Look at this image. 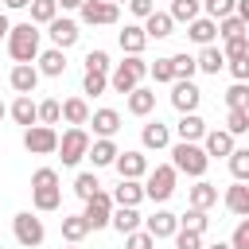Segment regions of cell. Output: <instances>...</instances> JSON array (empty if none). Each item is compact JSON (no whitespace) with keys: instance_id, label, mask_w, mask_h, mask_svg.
I'll return each mask as SVG.
<instances>
[{"instance_id":"14","label":"cell","mask_w":249,"mask_h":249,"mask_svg":"<svg viewBox=\"0 0 249 249\" xmlns=\"http://www.w3.org/2000/svg\"><path fill=\"white\" fill-rule=\"evenodd\" d=\"M113 167H117L121 179H144L148 175V156L144 152H117Z\"/></svg>"},{"instance_id":"48","label":"cell","mask_w":249,"mask_h":249,"mask_svg":"<svg viewBox=\"0 0 249 249\" xmlns=\"http://www.w3.org/2000/svg\"><path fill=\"white\" fill-rule=\"evenodd\" d=\"M86 70H93V74H109V70H113V62H109V54L97 47V51H89V54H86Z\"/></svg>"},{"instance_id":"54","label":"cell","mask_w":249,"mask_h":249,"mask_svg":"<svg viewBox=\"0 0 249 249\" xmlns=\"http://www.w3.org/2000/svg\"><path fill=\"white\" fill-rule=\"evenodd\" d=\"M54 4H58L62 12H78V8H82V0H54Z\"/></svg>"},{"instance_id":"18","label":"cell","mask_w":249,"mask_h":249,"mask_svg":"<svg viewBox=\"0 0 249 249\" xmlns=\"http://www.w3.org/2000/svg\"><path fill=\"white\" fill-rule=\"evenodd\" d=\"M86 124H93V136H97V140H113L117 128H121V113H117V109H93Z\"/></svg>"},{"instance_id":"58","label":"cell","mask_w":249,"mask_h":249,"mask_svg":"<svg viewBox=\"0 0 249 249\" xmlns=\"http://www.w3.org/2000/svg\"><path fill=\"white\" fill-rule=\"evenodd\" d=\"M4 117H8V105H4V101H0V121H4Z\"/></svg>"},{"instance_id":"41","label":"cell","mask_w":249,"mask_h":249,"mask_svg":"<svg viewBox=\"0 0 249 249\" xmlns=\"http://www.w3.org/2000/svg\"><path fill=\"white\" fill-rule=\"evenodd\" d=\"M198 4H202L206 19H214V23H218V19L233 16V4H237V0H198Z\"/></svg>"},{"instance_id":"30","label":"cell","mask_w":249,"mask_h":249,"mask_svg":"<svg viewBox=\"0 0 249 249\" xmlns=\"http://www.w3.org/2000/svg\"><path fill=\"white\" fill-rule=\"evenodd\" d=\"M117 144L113 140H89V152H86V160H93V167H113V160H117Z\"/></svg>"},{"instance_id":"28","label":"cell","mask_w":249,"mask_h":249,"mask_svg":"<svg viewBox=\"0 0 249 249\" xmlns=\"http://www.w3.org/2000/svg\"><path fill=\"white\" fill-rule=\"evenodd\" d=\"M187 39H191V43H198V47H210V43L218 39V27H214V19H206V16L191 19V23H187Z\"/></svg>"},{"instance_id":"3","label":"cell","mask_w":249,"mask_h":249,"mask_svg":"<svg viewBox=\"0 0 249 249\" xmlns=\"http://www.w3.org/2000/svg\"><path fill=\"white\" fill-rule=\"evenodd\" d=\"M144 78H148V62H144V54H124V62H117V66L109 70V89H117V93H132Z\"/></svg>"},{"instance_id":"4","label":"cell","mask_w":249,"mask_h":249,"mask_svg":"<svg viewBox=\"0 0 249 249\" xmlns=\"http://www.w3.org/2000/svg\"><path fill=\"white\" fill-rule=\"evenodd\" d=\"M171 167H175V175H191V179H202L206 175V167H210V160H206V152L198 148V144H171Z\"/></svg>"},{"instance_id":"1","label":"cell","mask_w":249,"mask_h":249,"mask_svg":"<svg viewBox=\"0 0 249 249\" xmlns=\"http://www.w3.org/2000/svg\"><path fill=\"white\" fill-rule=\"evenodd\" d=\"M4 47H8L12 62H35L39 51H43V31H39L35 23H12Z\"/></svg>"},{"instance_id":"6","label":"cell","mask_w":249,"mask_h":249,"mask_svg":"<svg viewBox=\"0 0 249 249\" xmlns=\"http://www.w3.org/2000/svg\"><path fill=\"white\" fill-rule=\"evenodd\" d=\"M58 160H62V167H78L82 160H86V152H89V132L86 128H66L62 136H58Z\"/></svg>"},{"instance_id":"31","label":"cell","mask_w":249,"mask_h":249,"mask_svg":"<svg viewBox=\"0 0 249 249\" xmlns=\"http://www.w3.org/2000/svg\"><path fill=\"white\" fill-rule=\"evenodd\" d=\"M140 27H144V35H148V39H167V35L175 31V23H171V16H167V12H152Z\"/></svg>"},{"instance_id":"52","label":"cell","mask_w":249,"mask_h":249,"mask_svg":"<svg viewBox=\"0 0 249 249\" xmlns=\"http://www.w3.org/2000/svg\"><path fill=\"white\" fill-rule=\"evenodd\" d=\"M128 4V12L136 16V19H148L152 12H156V0H124Z\"/></svg>"},{"instance_id":"44","label":"cell","mask_w":249,"mask_h":249,"mask_svg":"<svg viewBox=\"0 0 249 249\" xmlns=\"http://www.w3.org/2000/svg\"><path fill=\"white\" fill-rule=\"evenodd\" d=\"M105 89H109V74H93V70L82 74V93H93V97H97V93H105Z\"/></svg>"},{"instance_id":"34","label":"cell","mask_w":249,"mask_h":249,"mask_svg":"<svg viewBox=\"0 0 249 249\" xmlns=\"http://www.w3.org/2000/svg\"><path fill=\"white\" fill-rule=\"evenodd\" d=\"M171 23H191V19H198L202 16V4L198 0H171Z\"/></svg>"},{"instance_id":"27","label":"cell","mask_w":249,"mask_h":249,"mask_svg":"<svg viewBox=\"0 0 249 249\" xmlns=\"http://www.w3.org/2000/svg\"><path fill=\"white\" fill-rule=\"evenodd\" d=\"M187 202H191L195 210H210V206H218V187L206 183V179H198V183L187 191Z\"/></svg>"},{"instance_id":"26","label":"cell","mask_w":249,"mask_h":249,"mask_svg":"<svg viewBox=\"0 0 249 249\" xmlns=\"http://www.w3.org/2000/svg\"><path fill=\"white\" fill-rule=\"evenodd\" d=\"M140 222H144V218H140L136 206H113V214H109V226H113L121 237L132 233V230H140Z\"/></svg>"},{"instance_id":"51","label":"cell","mask_w":249,"mask_h":249,"mask_svg":"<svg viewBox=\"0 0 249 249\" xmlns=\"http://www.w3.org/2000/svg\"><path fill=\"white\" fill-rule=\"evenodd\" d=\"M175 249H202V233H191V230H175Z\"/></svg>"},{"instance_id":"60","label":"cell","mask_w":249,"mask_h":249,"mask_svg":"<svg viewBox=\"0 0 249 249\" xmlns=\"http://www.w3.org/2000/svg\"><path fill=\"white\" fill-rule=\"evenodd\" d=\"M66 249H78V245H66Z\"/></svg>"},{"instance_id":"20","label":"cell","mask_w":249,"mask_h":249,"mask_svg":"<svg viewBox=\"0 0 249 249\" xmlns=\"http://www.w3.org/2000/svg\"><path fill=\"white\" fill-rule=\"evenodd\" d=\"M58 121H66L70 128H82V124L89 121V105H86V97H66V101H58Z\"/></svg>"},{"instance_id":"13","label":"cell","mask_w":249,"mask_h":249,"mask_svg":"<svg viewBox=\"0 0 249 249\" xmlns=\"http://www.w3.org/2000/svg\"><path fill=\"white\" fill-rule=\"evenodd\" d=\"M202 152H206V160H226L237 144H233V136L226 132V128H206V136H202V144H198Z\"/></svg>"},{"instance_id":"5","label":"cell","mask_w":249,"mask_h":249,"mask_svg":"<svg viewBox=\"0 0 249 249\" xmlns=\"http://www.w3.org/2000/svg\"><path fill=\"white\" fill-rule=\"evenodd\" d=\"M175 167L171 163H156V167H148V175H144V198H152V202H167L171 195H175Z\"/></svg>"},{"instance_id":"35","label":"cell","mask_w":249,"mask_h":249,"mask_svg":"<svg viewBox=\"0 0 249 249\" xmlns=\"http://www.w3.org/2000/svg\"><path fill=\"white\" fill-rule=\"evenodd\" d=\"M27 8H31V19H27V23H35V27H47V23L58 16V4H54V0H31Z\"/></svg>"},{"instance_id":"47","label":"cell","mask_w":249,"mask_h":249,"mask_svg":"<svg viewBox=\"0 0 249 249\" xmlns=\"http://www.w3.org/2000/svg\"><path fill=\"white\" fill-rule=\"evenodd\" d=\"M35 113H39V124H58V101L54 97H47V101H35Z\"/></svg>"},{"instance_id":"25","label":"cell","mask_w":249,"mask_h":249,"mask_svg":"<svg viewBox=\"0 0 249 249\" xmlns=\"http://www.w3.org/2000/svg\"><path fill=\"white\" fill-rule=\"evenodd\" d=\"M222 202H226V210H230L233 218H249V187H245V183H230Z\"/></svg>"},{"instance_id":"24","label":"cell","mask_w":249,"mask_h":249,"mask_svg":"<svg viewBox=\"0 0 249 249\" xmlns=\"http://www.w3.org/2000/svg\"><path fill=\"white\" fill-rule=\"evenodd\" d=\"M8 117H12L16 124H23V128H31V124H39V113H35V101H31L27 93H16V101L8 105Z\"/></svg>"},{"instance_id":"23","label":"cell","mask_w":249,"mask_h":249,"mask_svg":"<svg viewBox=\"0 0 249 249\" xmlns=\"http://www.w3.org/2000/svg\"><path fill=\"white\" fill-rule=\"evenodd\" d=\"M117 43H121V51H124V54H144L148 35H144V27H140V23H124V31H117Z\"/></svg>"},{"instance_id":"55","label":"cell","mask_w":249,"mask_h":249,"mask_svg":"<svg viewBox=\"0 0 249 249\" xmlns=\"http://www.w3.org/2000/svg\"><path fill=\"white\" fill-rule=\"evenodd\" d=\"M27 4H31V0H4V8H8V12H19V8H27Z\"/></svg>"},{"instance_id":"11","label":"cell","mask_w":249,"mask_h":249,"mask_svg":"<svg viewBox=\"0 0 249 249\" xmlns=\"http://www.w3.org/2000/svg\"><path fill=\"white\" fill-rule=\"evenodd\" d=\"M47 35H51V47H58V51H66V47H74L78 43V19H70V16H54L51 23H47Z\"/></svg>"},{"instance_id":"46","label":"cell","mask_w":249,"mask_h":249,"mask_svg":"<svg viewBox=\"0 0 249 249\" xmlns=\"http://www.w3.org/2000/svg\"><path fill=\"white\" fill-rule=\"evenodd\" d=\"M148 74H152L160 86H171V82H175V74H171V58H156V62H148Z\"/></svg>"},{"instance_id":"49","label":"cell","mask_w":249,"mask_h":249,"mask_svg":"<svg viewBox=\"0 0 249 249\" xmlns=\"http://www.w3.org/2000/svg\"><path fill=\"white\" fill-rule=\"evenodd\" d=\"M124 249H156V237L144 230H132V233H124Z\"/></svg>"},{"instance_id":"56","label":"cell","mask_w":249,"mask_h":249,"mask_svg":"<svg viewBox=\"0 0 249 249\" xmlns=\"http://www.w3.org/2000/svg\"><path fill=\"white\" fill-rule=\"evenodd\" d=\"M8 27H12V19H8V16H4V12H0V43H4V39H8Z\"/></svg>"},{"instance_id":"37","label":"cell","mask_w":249,"mask_h":249,"mask_svg":"<svg viewBox=\"0 0 249 249\" xmlns=\"http://www.w3.org/2000/svg\"><path fill=\"white\" fill-rule=\"evenodd\" d=\"M175 218H179V230H191V233H206L210 226L206 210H195V206H187V214H175Z\"/></svg>"},{"instance_id":"2","label":"cell","mask_w":249,"mask_h":249,"mask_svg":"<svg viewBox=\"0 0 249 249\" xmlns=\"http://www.w3.org/2000/svg\"><path fill=\"white\" fill-rule=\"evenodd\" d=\"M31 206H35V214H51L62 206V187H58L54 167H39L31 175Z\"/></svg>"},{"instance_id":"45","label":"cell","mask_w":249,"mask_h":249,"mask_svg":"<svg viewBox=\"0 0 249 249\" xmlns=\"http://www.w3.org/2000/svg\"><path fill=\"white\" fill-rule=\"evenodd\" d=\"M226 105H230V109H249V86H245V82H233V86L226 89Z\"/></svg>"},{"instance_id":"33","label":"cell","mask_w":249,"mask_h":249,"mask_svg":"<svg viewBox=\"0 0 249 249\" xmlns=\"http://www.w3.org/2000/svg\"><path fill=\"white\" fill-rule=\"evenodd\" d=\"M86 233H89V226H86L82 214H66V218H62V241H66V245H78Z\"/></svg>"},{"instance_id":"10","label":"cell","mask_w":249,"mask_h":249,"mask_svg":"<svg viewBox=\"0 0 249 249\" xmlns=\"http://www.w3.org/2000/svg\"><path fill=\"white\" fill-rule=\"evenodd\" d=\"M109 214H113V198H109V191H97L93 198H86L82 218H86L89 230H105V226H109Z\"/></svg>"},{"instance_id":"38","label":"cell","mask_w":249,"mask_h":249,"mask_svg":"<svg viewBox=\"0 0 249 249\" xmlns=\"http://www.w3.org/2000/svg\"><path fill=\"white\" fill-rule=\"evenodd\" d=\"M214 27H218V39H222V43H230V39H241L249 23H245V19H237V16H226V19H218Z\"/></svg>"},{"instance_id":"29","label":"cell","mask_w":249,"mask_h":249,"mask_svg":"<svg viewBox=\"0 0 249 249\" xmlns=\"http://www.w3.org/2000/svg\"><path fill=\"white\" fill-rule=\"evenodd\" d=\"M128 97V113L132 117H148L152 109H156V89H148V86H136L132 93H124Z\"/></svg>"},{"instance_id":"53","label":"cell","mask_w":249,"mask_h":249,"mask_svg":"<svg viewBox=\"0 0 249 249\" xmlns=\"http://www.w3.org/2000/svg\"><path fill=\"white\" fill-rule=\"evenodd\" d=\"M226 66H230L233 82H245V78H249V58H233V62H226Z\"/></svg>"},{"instance_id":"8","label":"cell","mask_w":249,"mask_h":249,"mask_svg":"<svg viewBox=\"0 0 249 249\" xmlns=\"http://www.w3.org/2000/svg\"><path fill=\"white\" fill-rule=\"evenodd\" d=\"M78 19L89 23V27H113V23L121 19V8H117V4H105V0H82Z\"/></svg>"},{"instance_id":"36","label":"cell","mask_w":249,"mask_h":249,"mask_svg":"<svg viewBox=\"0 0 249 249\" xmlns=\"http://www.w3.org/2000/svg\"><path fill=\"white\" fill-rule=\"evenodd\" d=\"M97 191H101V179H97L93 171H78V175H74V195H78L82 202H86V198H93Z\"/></svg>"},{"instance_id":"50","label":"cell","mask_w":249,"mask_h":249,"mask_svg":"<svg viewBox=\"0 0 249 249\" xmlns=\"http://www.w3.org/2000/svg\"><path fill=\"white\" fill-rule=\"evenodd\" d=\"M230 249H249V218H237L233 237H230Z\"/></svg>"},{"instance_id":"42","label":"cell","mask_w":249,"mask_h":249,"mask_svg":"<svg viewBox=\"0 0 249 249\" xmlns=\"http://www.w3.org/2000/svg\"><path fill=\"white\" fill-rule=\"evenodd\" d=\"M226 132H230V136H245V132H249V109H230Z\"/></svg>"},{"instance_id":"59","label":"cell","mask_w":249,"mask_h":249,"mask_svg":"<svg viewBox=\"0 0 249 249\" xmlns=\"http://www.w3.org/2000/svg\"><path fill=\"white\" fill-rule=\"evenodd\" d=\"M105 4H117V8H121V4H124V0H105Z\"/></svg>"},{"instance_id":"39","label":"cell","mask_w":249,"mask_h":249,"mask_svg":"<svg viewBox=\"0 0 249 249\" xmlns=\"http://www.w3.org/2000/svg\"><path fill=\"white\" fill-rule=\"evenodd\" d=\"M230 171H233V183H245L249 179V148H233L230 156Z\"/></svg>"},{"instance_id":"21","label":"cell","mask_w":249,"mask_h":249,"mask_svg":"<svg viewBox=\"0 0 249 249\" xmlns=\"http://www.w3.org/2000/svg\"><path fill=\"white\" fill-rule=\"evenodd\" d=\"M175 132H179V140H183V144H198V140L206 136V121H202L198 113H179Z\"/></svg>"},{"instance_id":"32","label":"cell","mask_w":249,"mask_h":249,"mask_svg":"<svg viewBox=\"0 0 249 249\" xmlns=\"http://www.w3.org/2000/svg\"><path fill=\"white\" fill-rule=\"evenodd\" d=\"M195 66H198L202 74H218V70L226 66V58H222V51H218V43H210V47H202V51L195 54Z\"/></svg>"},{"instance_id":"22","label":"cell","mask_w":249,"mask_h":249,"mask_svg":"<svg viewBox=\"0 0 249 249\" xmlns=\"http://www.w3.org/2000/svg\"><path fill=\"white\" fill-rule=\"evenodd\" d=\"M109 198H113V206H140L144 202V187H140V179H121Z\"/></svg>"},{"instance_id":"12","label":"cell","mask_w":249,"mask_h":249,"mask_svg":"<svg viewBox=\"0 0 249 249\" xmlns=\"http://www.w3.org/2000/svg\"><path fill=\"white\" fill-rule=\"evenodd\" d=\"M198 101H202V89L195 82H187V78H175L171 82V105L179 113H198Z\"/></svg>"},{"instance_id":"17","label":"cell","mask_w":249,"mask_h":249,"mask_svg":"<svg viewBox=\"0 0 249 249\" xmlns=\"http://www.w3.org/2000/svg\"><path fill=\"white\" fill-rule=\"evenodd\" d=\"M8 86L16 89V93H35V86H39V70H35V62H16L12 66V74H8Z\"/></svg>"},{"instance_id":"9","label":"cell","mask_w":249,"mask_h":249,"mask_svg":"<svg viewBox=\"0 0 249 249\" xmlns=\"http://www.w3.org/2000/svg\"><path fill=\"white\" fill-rule=\"evenodd\" d=\"M23 148L31 156H51L58 148V132L51 124H31V128H23Z\"/></svg>"},{"instance_id":"7","label":"cell","mask_w":249,"mask_h":249,"mask_svg":"<svg viewBox=\"0 0 249 249\" xmlns=\"http://www.w3.org/2000/svg\"><path fill=\"white\" fill-rule=\"evenodd\" d=\"M12 233H16V241H19L23 249H35V245H43V237H47V230H43V218H39V214H31V210H19V214L12 218Z\"/></svg>"},{"instance_id":"57","label":"cell","mask_w":249,"mask_h":249,"mask_svg":"<svg viewBox=\"0 0 249 249\" xmlns=\"http://www.w3.org/2000/svg\"><path fill=\"white\" fill-rule=\"evenodd\" d=\"M202 249H230V241H214V245H202Z\"/></svg>"},{"instance_id":"16","label":"cell","mask_w":249,"mask_h":249,"mask_svg":"<svg viewBox=\"0 0 249 249\" xmlns=\"http://www.w3.org/2000/svg\"><path fill=\"white\" fill-rule=\"evenodd\" d=\"M35 70H39V78H62V74H66V51H58V47L39 51Z\"/></svg>"},{"instance_id":"15","label":"cell","mask_w":249,"mask_h":249,"mask_svg":"<svg viewBox=\"0 0 249 249\" xmlns=\"http://www.w3.org/2000/svg\"><path fill=\"white\" fill-rule=\"evenodd\" d=\"M140 230H144V233H152L156 241H163V237H175V230H179V218H175L171 210H156L152 218H144V222H140Z\"/></svg>"},{"instance_id":"40","label":"cell","mask_w":249,"mask_h":249,"mask_svg":"<svg viewBox=\"0 0 249 249\" xmlns=\"http://www.w3.org/2000/svg\"><path fill=\"white\" fill-rule=\"evenodd\" d=\"M171 74L175 78H195L198 74V66H195V54H187V51H179V54H171Z\"/></svg>"},{"instance_id":"19","label":"cell","mask_w":249,"mask_h":249,"mask_svg":"<svg viewBox=\"0 0 249 249\" xmlns=\"http://www.w3.org/2000/svg\"><path fill=\"white\" fill-rule=\"evenodd\" d=\"M140 144H144L148 152H163V148H171V128H167L163 121H148V124L140 128Z\"/></svg>"},{"instance_id":"43","label":"cell","mask_w":249,"mask_h":249,"mask_svg":"<svg viewBox=\"0 0 249 249\" xmlns=\"http://www.w3.org/2000/svg\"><path fill=\"white\" fill-rule=\"evenodd\" d=\"M218 51H222L226 62H233V58H249V39H245V35H241V39H230V43H222Z\"/></svg>"}]
</instances>
